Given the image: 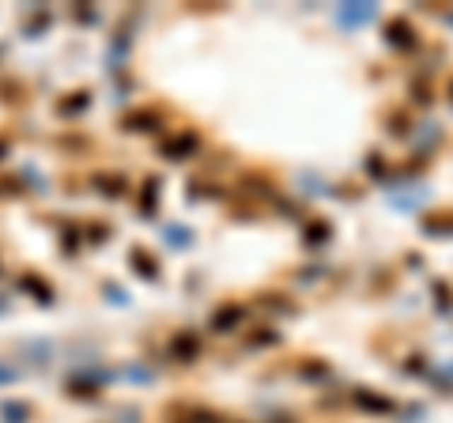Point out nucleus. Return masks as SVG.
I'll list each match as a JSON object with an SVG mask.
<instances>
[{
	"label": "nucleus",
	"instance_id": "nucleus-1",
	"mask_svg": "<svg viewBox=\"0 0 453 423\" xmlns=\"http://www.w3.org/2000/svg\"><path fill=\"white\" fill-rule=\"evenodd\" d=\"M196 148H201V140H196V133L193 129H185V133H174V136H167L163 140V155L167 159H189V155H196Z\"/></svg>",
	"mask_w": 453,
	"mask_h": 423
},
{
	"label": "nucleus",
	"instance_id": "nucleus-2",
	"mask_svg": "<svg viewBox=\"0 0 453 423\" xmlns=\"http://www.w3.org/2000/svg\"><path fill=\"white\" fill-rule=\"evenodd\" d=\"M167 352H170V359L189 363V359H196V355H201V336L189 333V329L174 333V336H170V344H167Z\"/></svg>",
	"mask_w": 453,
	"mask_h": 423
},
{
	"label": "nucleus",
	"instance_id": "nucleus-3",
	"mask_svg": "<svg viewBox=\"0 0 453 423\" xmlns=\"http://www.w3.org/2000/svg\"><path fill=\"white\" fill-rule=\"evenodd\" d=\"M16 291H19V295H30L38 306H49V302H53V287H49L42 276H35V273H23V276H19V280H16Z\"/></svg>",
	"mask_w": 453,
	"mask_h": 423
},
{
	"label": "nucleus",
	"instance_id": "nucleus-4",
	"mask_svg": "<svg viewBox=\"0 0 453 423\" xmlns=\"http://www.w3.org/2000/svg\"><path fill=\"white\" fill-rule=\"evenodd\" d=\"M159 125H163L159 110H132V114L121 117V129H125V133H155Z\"/></svg>",
	"mask_w": 453,
	"mask_h": 423
},
{
	"label": "nucleus",
	"instance_id": "nucleus-5",
	"mask_svg": "<svg viewBox=\"0 0 453 423\" xmlns=\"http://www.w3.org/2000/svg\"><path fill=\"white\" fill-rule=\"evenodd\" d=\"M129 265H132V273L143 276V280H159V261H155V257H151L143 246H136V249L129 254Z\"/></svg>",
	"mask_w": 453,
	"mask_h": 423
},
{
	"label": "nucleus",
	"instance_id": "nucleus-6",
	"mask_svg": "<svg viewBox=\"0 0 453 423\" xmlns=\"http://www.w3.org/2000/svg\"><path fill=\"white\" fill-rule=\"evenodd\" d=\"M87 106H91V95L72 91V95H64V99H57V117H76V114H83Z\"/></svg>",
	"mask_w": 453,
	"mask_h": 423
},
{
	"label": "nucleus",
	"instance_id": "nucleus-7",
	"mask_svg": "<svg viewBox=\"0 0 453 423\" xmlns=\"http://www.w3.org/2000/svg\"><path fill=\"white\" fill-rule=\"evenodd\" d=\"M378 16V8L374 4H348V8H340L336 19L340 23H348V27H359V23H367V19Z\"/></svg>",
	"mask_w": 453,
	"mask_h": 423
},
{
	"label": "nucleus",
	"instance_id": "nucleus-8",
	"mask_svg": "<svg viewBox=\"0 0 453 423\" xmlns=\"http://www.w3.org/2000/svg\"><path fill=\"white\" fill-rule=\"evenodd\" d=\"M242 314H246V310L235 306V302H230V306H219V310L212 314V329H216V333H230V329L242 321Z\"/></svg>",
	"mask_w": 453,
	"mask_h": 423
},
{
	"label": "nucleus",
	"instance_id": "nucleus-9",
	"mask_svg": "<svg viewBox=\"0 0 453 423\" xmlns=\"http://www.w3.org/2000/svg\"><path fill=\"white\" fill-rule=\"evenodd\" d=\"M163 242L174 246V249H189L193 246V231L185 223H167L163 227Z\"/></svg>",
	"mask_w": 453,
	"mask_h": 423
},
{
	"label": "nucleus",
	"instance_id": "nucleus-10",
	"mask_svg": "<svg viewBox=\"0 0 453 423\" xmlns=\"http://www.w3.org/2000/svg\"><path fill=\"white\" fill-rule=\"evenodd\" d=\"M125 186H129V181L121 174H95V189L102 193V197H110V201L125 197Z\"/></svg>",
	"mask_w": 453,
	"mask_h": 423
},
{
	"label": "nucleus",
	"instance_id": "nucleus-11",
	"mask_svg": "<svg viewBox=\"0 0 453 423\" xmlns=\"http://www.w3.org/2000/svg\"><path fill=\"white\" fill-rule=\"evenodd\" d=\"M0 419L4 423H27L30 408L23 405V400H4V405H0Z\"/></svg>",
	"mask_w": 453,
	"mask_h": 423
},
{
	"label": "nucleus",
	"instance_id": "nucleus-12",
	"mask_svg": "<svg viewBox=\"0 0 453 423\" xmlns=\"http://www.w3.org/2000/svg\"><path fill=\"white\" fill-rule=\"evenodd\" d=\"M155 197H159V178H148L140 189V212L143 215H155Z\"/></svg>",
	"mask_w": 453,
	"mask_h": 423
},
{
	"label": "nucleus",
	"instance_id": "nucleus-13",
	"mask_svg": "<svg viewBox=\"0 0 453 423\" xmlns=\"http://www.w3.org/2000/svg\"><path fill=\"white\" fill-rule=\"evenodd\" d=\"M355 405L367 408V412H389V408H393L385 397H374V393H355Z\"/></svg>",
	"mask_w": 453,
	"mask_h": 423
},
{
	"label": "nucleus",
	"instance_id": "nucleus-14",
	"mask_svg": "<svg viewBox=\"0 0 453 423\" xmlns=\"http://www.w3.org/2000/svg\"><path fill=\"white\" fill-rule=\"evenodd\" d=\"M61 246H64V254H76V249H80V231H76L72 223L61 227Z\"/></svg>",
	"mask_w": 453,
	"mask_h": 423
},
{
	"label": "nucleus",
	"instance_id": "nucleus-15",
	"mask_svg": "<svg viewBox=\"0 0 453 423\" xmlns=\"http://www.w3.org/2000/svg\"><path fill=\"white\" fill-rule=\"evenodd\" d=\"M389 42H393V46H408V42H412V27H404L401 19L389 23Z\"/></svg>",
	"mask_w": 453,
	"mask_h": 423
},
{
	"label": "nucleus",
	"instance_id": "nucleus-16",
	"mask_svg": "<svg viewBox=\"0 0 453 423\" xmlns=\"http://www.w3.org/2000/svg\"><path fill=\"white\" fill-rule=\"evenodd\" d=\"M121 378H125V382H140V386H151V382H155V374L143 371V367H129V371H121Z\"/></svg>",
	"mask_w": 453,
	"mask_h": 423
},
{
	"label": "nucleus",
	"instance_id": "nucleus-17",
	"mask_svg": "<svg viewBox=\"0 0 453 423\" xmlns=\"http://www.w3.org/2000/svg\"><path fill=\"white\" fill-rule=\"evenodd\" d=\"M302 238H306V246H317V242H325V238H329V227L325 223H310Z\"/></svg>",
	"mask_w": 453,
	"mask_h": 423
},
{
	"label": "nucleus",
	"instance_id": "nucleus-18",
	"mask_svg": "<svg viewBox=\"0 0 453 423\" xmlns=\"http://www.w3.org/2000/svg\"><path fill=\"white\" fill-rule=\"evenodd\" d=\"M23 352H27V355H35V359H42V363H46L49 355H53V352H49V344H42V340H38V344H30V340H27V344H23Z\"/></svg>",
	"mask_w": 453,
	"mask_h": 423
},
{
	"label": "nucleus",
	"instance_id": "nucleus-19",
	"mask_svg": "<svg viewBox=\"0 0 453 423\" xmlns=\"http://www.w3.org/2000/svg\"><path fill=\"white\" fill-rule=\"evenodd\" d=\"M42 27H49V12H38L35 19H30V23H27V35H30V38H38V30H42Z\"/></svg>",
	"mask_w": 453,
	"mask_h": 423
},
{
	"label": "nucleus",
	"instance_id": "nucleus-20",
	"mask_svg": "<svg viewBox=\"0 0 453 423\" xmlns=\"http://www.w3.org/2000/svg\"><path fill=\"white\" fill-rule=\"evenodd\" d=\"M12 382H19V371L8 367V363H0V386H12Z\"/></svg>",
	"mask_w": 453,
	"mask_h": 423
},
{
	"label": "nucleus",
	"instance_id": "nucleus-21",
	"mask_svg": "<svg viewBox=\"0 0 453 423\" xmlns=\"http://www.w3.org/2000/svg\"><path fill=\"white\" fill-rule=\"evenodd\" d=\"M249 344H276V333L272 329H257L249 336Z\"/></svg>",
	"mask_w": 453,
	"mask_h": 423
},
{
	"label": "nucleus",
	"instance_id": "nucleus-22",
	"mask_svg": "<svg viewBox=\"0 0 453 423\" xmlns=\"http://www.w3.org/2000/svg\"><path fill=\"white\" fill-rule=\"evenodd\" d=\"M102 291H106V295H110V299H114V302H121V306H125V302H129V299H125V291H121L117 284H106Z\"/></svg>",
	"mask_w": 453,
	"mask_h": 423
},
{
	"label": "nucleus",
	"instance_id": "nucleus-23",
	"mask_svg": "<svg viewBox=\"0 0 453 423\" xmlns=\"http://www.w3.org/2000/svg\"><path fill=\"white\" fill-rule=\"evenodd\" d=\"M87 234H91V242H102V238H106L110 231H106V227H102V223H95V227H91V231H87Z\"/></svg>",
	"mask_w": 453,
	"mask_h": 423
},
{
	"label": "nucleus",
	"instance_id": "nucleus-24",
	"mask_svg": "<svg viewBox=\"0 0 453 423\" xmlns=\"http://www.w3.org/2000/svg\"><path fill=\"white\" fill-rule=\"evenodd\" d=\"M4 155H8V140L0 136V159H4Z\"/></svg>",
	"mask_w": 453,
	"mask_h": 423
}]
</instances>
